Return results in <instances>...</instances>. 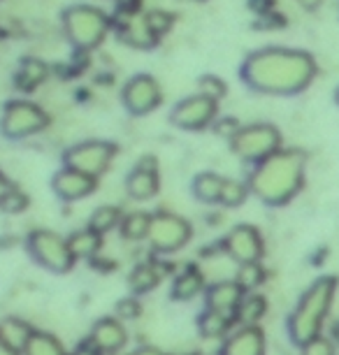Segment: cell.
I'll use <instances>...</instances> for the list:
<instances>
[{
	"label": "cell",
	"mask_w": 339,
	"mask_h": 355,
	"mask_svg": "<svg viewBox=\"0 0 339 355\" xmlns=\"http://www.w3.org/2000/svg\"><path fill=\"white\" fill-rule=\"evenodd\" d=\"M318 65L309 51L290 46H263L244 58L239 75L263 96H297L314 82Z\"/></svg>",
	"instance_id": "6da1fadb"
},
{
	"label": "cell",
	"mask_w": 339,
	"mask_h": 355,
	"mask_svg": "<svg viewBox=\"0 0 339 355\" xmlns=\"http://www.w3.org/2000/svg\"><path fill=\"white\" fill-rule=\"evenodd\" d=\"M307 158L297 149H279L261 163L254 165L249 174L251 193L270 207L290 202L304 184Z\"/></svg>",
	"instance_id": "7a4b0ae2"
},
{
	"label": "cell",
	"mask_w": 339,
	"mask_h": 355,
	"mask_svg": "<svg viewBox=\"0 0 339 355\" xmlns=\"http://www.w3.org/2000/svg\"><path fill=\"white\" fill-rule=\"evenodd\" d=\"M335 291H337V279L321 277L302 293L300 302H297V306L288 318V334L295 344L302 346L309 339L321 334L323 320L330 311Z\"/></svg>",
	"instance_id": "3957f363"
},
{
	"label": "cell",
	"mask_w": 339,
	"mask_h": 355,
	"mask_svg": "<svg viewBox=\"0 0 339 355\" xmlns=\"http://www.w3.org/2000/svg\"><path fill=\"white\" fill-rule=\"evenodd\" d=\"M63 33L77 51H91L105 42L114 28V17L91 5H70L61 15Z\"/></svg>",
	"instance_id": "277c9868"
},
{
	"label": "cell",
	"mask_w": 339,
	"mask_h": 355,
	"mask_svg": "<svg viewBox=\"0 0 339 355\" xmlns=\"http://www.w3.org/2000/svg\"><path fill=\"white\" fill-rule=\"evenodd\" d=\"M230 149L239 160L256 165L281 149V132L277 125L265 121L239 125V130L230 137Z\"/></svg>",
	"instance_id": "5b68a950"
},
{
	"label": "cell",
	"mask_w": 339,
	"mask_h": 355,
	"mask_svg": "<svg viewBox=\"0 0 339 355\" xmlns=\"http://www.w3.org/2000/svg\"><path fill=\"white\" fill-rule=\"evenodd\" d=\"M51 119L31 100H8L0 112V135L5 139H26L49 128Z\"/></svg>",
	"instance_id": "8992f818"
},
{
	"label": "cell",
	"mask_w": 339,
	"mask_h": 355,
	"mask_svg": "<svg viewBox=\"0 0 339 355\" xmlns=\"http://www.w3.org/2000/svg\"><path fill=\"white\" fill-rule=\"evenodd\" d=\"M26 249L40 267L56 274L70 272L77 263L75 253L68 244V237L54 230H33L26 237Z\"/></svg>",
	"instance_id": "52a82bcc"
},
{
	"label": "cell",
	"mask_w": 339,
	"mask_h": 355,
	"mask_svg": "<svg viewBox=\"0 0 339 355\" xmlns=\"http://www.w3.org/2000/svg\"><path fill=\"white\" fill-rule=\"evenodd\" d=\"M114 156H116L114 142H107V139H84V142H77L70 149H65L63 165L101 179L110 170Z\"/></svg>",
	"instance_id": "ba28073f"
},
{
	"label": "cell",
	"mask_w": 339,
	"mask_h": 355,
	"mask_svg": "<svg viewBox=\"0 0 339 355\" xmlns=\"http://www.w3.org/2000/svg\"><path fill=\"white\" fill-rule=\"evenodd\" d=\"M193 237V225L186 218L177 216L172 211L151 214V225L147 242L156 253H175L184 249Z\"/></svg>",
	"instance_id": "9c48e42d"
},
{
	"label": "cell",
	"mask_w": 339,
	"mask_h": 355,
	"mask_svg": "<svg viewBox=\"0 0 339 355\" xmlns=\"http://www.w3.org/2000/svg\"><path fill=\"white\" fill-rule=\"evenodd\" d=\"M218 116V100L205 96V93H195L189 96L172 107L170 123L179 130L198 132L209 128Z\"/></svg>",
	"instance_id": "30bf717a"
},
{
	"label": "cell",
	"mask_w": 339,
	"mask_h": 355,
	"mask_svg": "<svg viewBox=\"0 0 339 355\" xmlns=\"http://www.w3.org/2000/svg\"><path fill=\"white\" fill-rule=\"evenodd\" d=\"M123 107L130 116H147L158 110L163 103V89L156 77L151 75H135L125 82L121 91Z\"/></svg>",
	"instance_id": "8fae6325"
},
{
	"label": "cell",
	"mask_w": 339,
	"mask_h": 355,
	"mask_svg": "<svg viewBox=\"0 0 339 355\" xmlns=\"http://www.w3.org/2000/svg\"><path fill=\"white\" fill-rule=\"evenodd\" d=\"M223 251L228 253L237 265L261 263V258L265 253V244H263V237H261V232H258V227L242 223V225H235L225 234Z\"/></svg>",
	"instance_id": "7c38bea8"
},
{
	"label": "cell",
	"mask_w": 339,
	"mask_h": 355,
	"mask_svg": "<svg viewBox=\"0 0 339 355\" xmlns=\"http://www.w3.org/2000/svg\"><path fill=\"white\" fill-rule=\"evenodd\" d=\"M125 191L132 200L137 202H147V200L156 198V193L161 191V179H158V160L156 156H142L128 174L125 182Z\"/></svg>",
	"instance_id": "4fadbf2b"
},
{
	"label": "cell",
	"mask_w": 339,
	"mask_h": 355,
	"mask_svg": "<svg viewBox=\"0 0 339 355\" xmlns=\"http://www.w3.org/2000/svg\"><path fill=\"white\" fill-rule=\"evenodd\" d=\"M51 189L65 202H77V200L89 198L98 189V177H91V174L63 165V170H58L54 179H51Z\"/></svg>",
	"instance_id": "5bb4252c"
},
{
	"label": "cell",
	"mask_w": 339,
	"mask_h": 355,
	"mask_svg": "<svg viewBox=\"0 0 339 355\" xmlns=\"http://www.w3.org/2000/svg\"><path fill=\"white\" fill-rule=\"evenodd\" d=\"M244 288L237 284V281H216L207 288L205 293V300H207V309H216V311H223L228 316L235 318V311L239 302L244 297Z\"/></svg>",
	"instance_id": "9a60e30c"
},
{
	"label": "cell",
	"mask_w": 339,
	"mask_h": 355,
	"mask_svg": "<svg viewBox=\"0 0 339 355\" xmlns=\"http://www.w3.org/2000/svg\"><path fill=\"white\" fill-rule=\"evenodd\" d=\"M221 355H265V334L256 325H244L225 339Z\"/></svg>",
	"instance_id": "2e32d148"
},
{
	"label": "cell",
	"mask_w": 339,
	"mask_h": 355,
	"mask_svg": "<svg viewBox=\"0 0 339 355\" xmlns=\"http://www.w3.org/2000/svg\"><path fill=\"white\" fill-rule=\"evenodd\" d=\"M91 341L105 353H116L128 341V332H125V327L119 318H103L93 325Z\"/></svg>",
	"instance_id": "e0dca14e"
},
{
	"label": "cell",
	"mask_w": 339,
	"mask_h": 355,
	"mask_svg": "<svg viewBox=\"0 0 339 355\" xmlns=\"http://www.w3.org/2000/svg\"><path fill=\"white\" fill-rule=\"evenodd\" d=\"M114 28L119 33V37L123 40L125 44L135 46V49H154L158 44V37L154 31L149 28L144 17H132V19H125V21H116Z\"/></svg>",
	"instance_id": "ac0fdd59"
},
{
	"label": "cell",
	"mask_w": 339,
	"mask_h": 355,
	"mask_svg": "<svg viewBox=\"0 0 339 355\" xmlns=\"http://www.w3.org/2000/svg\"><path fill=\"white\" fill-rule=\"evenodd\" d=\"M49 75H51V68L42 61V58L28 56L19 63V68L15 72V86L19 91L31 93V91H35L37 86H42L46 79H49Z\"/></svg>",
	"instance_id": "d6986e66"
},
{
	"label": "cell",
	"mask_w": 339,
	"mask_h": 355,
	"mask_svg": "<svg viewBox=\"0 0 339 355\" xmlns=\"http://www.w3.org/2000/svg\"><path fill=\"white\" fill-rule=\"evenodd\" d=\"M205 288H207L205 286V274L198 270V267L189 265L175 279V284H172V300H177V302H191V300H195Z\"/></svg>",
	"instance_id": "ffe728a7"
},
{
	"label": "cell",
	"mask_w": 339,
	"mask_h": 355,
	"mask_svg": "<svg viewBox=\"0 0 339 355\" xmlns=\"http://www.w3.org/2000/svg\"><path fill=\"white\" fill-rule=\"evenodd\" d=\"M68 244L72 253H75V258H84V260H91L98 256V251H101L103 246V234L98 230H93V227H84V230H77L72 232L68 237Z\"/></svg>",
	"instance_id": "44dd1931"
},
{
	"label": "cell",
	"mask_w": 339,
	"mask_h": 355,
	"mask_svg": "<svg viewBox=\"0 0 339 355\" xmlns=\"http://www.w3.org/2000/svg\"><path fill=\"white\" fill-rule=\"evenodd\" d=\"M165 272H168V270H163L161 263H142V265H137L135 270L130 272V279H128L132 293L142 295V293L154 291V288L161 284V279H163Z\"/></svg>",
	"instance_id": "7402d4cb"
},
{
	"label": "cell",
	"mask_w": 339,
	"mask_h": 355,
	"mask_svg": "<svg viewBox=\"0 0 339 355\" xmlns=\"http://www.w3.org/2000/svg\"><path fill=\"white\" fill-rule=\"evenodd\" d=\"M225 177L216 172H200L193 179V196H195L205 205H216L221 200V189H223Z\"/></svg>",
	"instance_id": "603a6c76"
},
{
	"label": "cell",
	"mask_w": 339,
	"mask_h": 355,
	"mask_svg": "<svg viewBox=\"0 0 339 355\" xmlns=\"http://www.w3.org/2000/svg\"><path fill=\"white\" fill-rule=\"evenodd\" d=\"M33 332L35 330H33L26 320H19V318H5L3 323H0V339L8 346L17 348L19 353L26 348L28 339L33 337Z\"/></svg>",
	"instance_id": "cb8c5ba5"
},
{
	"label": "cell",
	"mask_w": 339,
	"mask_h": 355,
	"mask_svg": "<svg viewBox=\"0 0 339 355\" xmlns=\"http://www.w3.org/2000/svg\"><path fill=\"white\" fill-rule=\"evenodd\" d=\"M232 320L235 318L228 316V313L216 311V309H207L200 318H198V330H200L202 337H207V339H221L228 334Z\"/></svg>",
	"instance_id": "d4e9b609"
},
{
	"label": "cell",
	"mask_w": 339,
	"mask_h": 355,
	"mask_svg": "<svg viewBox=\"0 0 339 355\" xmlns=\"http://www.w3.org/2000/svg\"><path fill=\"white\" fill-rule=\"evenodd\" d=\"M265 311H268V300H265L263 295L249 293V295H244L242 302H239L235 311V320L242 325H256L258 320L265 316Z\"/></svg>",
	"instance_id": "484cf974"
},
{
	"label": "cell",
	"mask_w": 339,
	"mask_h": 355,
	"mask_svg": "<svg viewBox=\"0 0 339 355\" xmlns=\"http://www.w3.org/2000/svg\"><path fill=\"white\" fill-rule=\"evenodd\" d=\"M149 225H151V214L147 211H130L125 214L121 218V237L128 239V242H142V239H147L149 234Z\"/></svg>",
	"instance_id": "4316f807"
},
{
	"label": "cell",
	"mask_w": 339,
	"mask_h": 355,
	"mask_svg": "<svg viewBox=\"0 0 339 355\" xmlns=\"http://www.w3.org/2000/svg\"><path fill=\"white\" fill-rule=\"evenodd\" d=\"M21 353L24 355H65V348L54 334L33 332V337L28 339V344H26Z\"/></svg>",
	"instance_id": "83f0119b"
},
{
	"label": "cell",
	"mask_w": 339,
	"mask_h": 355,
	"mask_svg": "<svg viewBox=\"0 0 339 355\" xmlns=\"http://www.w3.org/2000/svg\"><path fill=\"white\" fill-rule=\"evenodd\" d=\"M123 214L119 207L114 205H105V207H98L96 211L91 214L89 218V227H93V230H98L101 234L114 230V227H119V223H121Z\"/></svg>",
	"instance_id": "f1b7e54d"
},
{
	"label": "cell",
	"mask_w": 339,
	"mask_h": 355,
	"mask_svg": "<svg viewBox=\"0 0 339 355\" xmlns=\"http://www.w3.org/2000/svg\"><path fill=\"white\" fill-rule=\"evenodd\" d=\"M249 193H251L249 184L239 182V179H225L218 205H223V207H228V209H232V207L244 205V200L249 198Z\"/></svg>",
	"instance_id": "f546056e"
},
{
	"label": "cell",
	"mask_w": 339,
	"mask_h": 355,
	"mask_svg": "<svg viewBox=\"0 0 339 355\" xmlns=\"http://www.w3.org/2000/svg\"><path fill=\"white\" fill-rule=\"evenodd\" d=\"M235 281L244 288V293H251L265 281V270L258 263H244V265H239Z\"/></svg>",
	"instance_id": "4dcf8cb0"
},
{
	"label": "cell",
	"mask_w": 339,
	"mask_h": 355,
	"mask_svg": "<svg viewBox=\"0 0 339 355\" xmlns=\"http://www.w3.org/2000/svg\"><path fill=\"white\" fill-rule=\"evenodd\" d=\"M142 17L158 37H163L165 33H170V28L175 26V15H172V12H165V10H149V12H144Z\"/></svg>",
	"instance_id": "1f68e13d"
},
{
	"label": "cell",
	"mask_w": 339,
	"mask_h": 355,
	"mask_svg": "<svg viewBox=\"0 0 339 355\" xmlns=\"http://www.w3.org/2000/svg\"><path fill=\"white\" fill-rule=\"evenodd\" d=\"M26 207H28V196L24 191L15 189V186H10L8 193L0 200V209L5 214H21L26 211Z\"/></svg>",
	"instance_id": "d6a6232c"
},
{
	"label": "cell",
	"mask_w": 339,
	"mask_h": 355,
	"mask_svg": "<svg viewBox=\"0 0 339 355\" xmlns=\"http://www.w3.org/2000/svg\"><path fill=\"white\" fill-rule=\"evenodd\" d=\"M225 84H223V79H218L214 75H205L200 77V93H205V96H209V98H214V100H221L225 96Z\"/></svg>",
	"instance_id": "836d02e7"
},
{
	"label": "cell",
	"mask_w": 339,
	"mask_h": 355,
	"mask_svg": "<svg viewBox=\"0 0 339 355\" xmlns=\"http://www.w3.org/2000/svg\"><path fill=\"white\" fill-rule=\"evenodd\" d=\"M302 355H335V346H332V341L318 334V337L309 339L307 344H302Z\"/></svg>",
	"instance_id": "e575fe53"
},
{
	"label": "cell",
	"mask_w": 339,
	"mask_h": 355,
	"mask_svg": "<svg viewBox=\"0 0 339 355\" xmlns=\"http://www.w3.org/2000/svg\"><path fill=\"white\" fill-rule=\"evenodd\" d=\"M211 125H214L216 135H221V137H225V139H230V137L239 130V125H242V123H239L237 119H232V116H221V119L216 116V121L211 123Z\"/></svg>",
	"instance_id": "d590c367"
},
{
	"label": "cell",
	"mask_w": 339,
	"mask_h": 355,
	"mask_svg": "<svg viewBox=\"0 0 339 355\" xmlns=\"http://www.w3.org/2000/svg\"><path fill=\"white\" fill-rule=\"evenodd\" d=\"M116 313H119V318H137L139 316V302L137 300H121L116 306Z\"/></svg>",
	"instance_id": "8d00e7d4"
},
{
	"label": "cell",
	"mask_w": 339,
	"mask_h": 355,
	"mask_svg": "<svg viewBox=\"0 0 339 355\" xmlns=\"http://www.w3.org/2000/svg\"><path fill=\"white\" fill-rule=\"evenodd\" d=\"M251 10H256L258 15H270V12H275V0H251Z\"/></svg>",
	"instance_id": "74e56055"
},
{
	"label": "cell",
	"mask_w": 339,
	"mask_h": 355,
	"mask_svg": "<svg viewBox=\"0 0 339 355\" xmlns=\"http://www.w3.org/2000/svg\"><path fill=\"white\" fill-rule=\"evenodd\" d=\"M72 355H101V348H98L93 341H89V344H84V346H79L75 353Z\"/></svg>",
	"instance_id": "f35d334b"
},
{
	"label": "cell",
	"mask_w": 339,
	"mask_h": 355,
	"mask_svg": "<svg viewBox=\"0 0 339 355\" xmlns=\"http://www.w3.org/2000/svg\"><path fill=\"white\" fill-rule=\"evenodd\" d=\"M297 5H300L302 10H307V12H316L321 5L325 3V0H295Z\"/></svg>",
	"instance_id": "ab89813d"
},
{
	"label": "cell",
	"mask_w": 339,
	"mask_h": 355,
	"mask_svg": "<svg viewBox=\"0 0 339 355\" xmlns=\"http://www.w3.org/2000/svg\"><path fill=\"white\" fill-rule=\"evenodd\" d=\"M132 355H163V353L158 351V348H154V346H142V348H137Z\"/></svg>",
	"instance_id": "60d3db41"
},
{
	"label": "cell",
	"mask_w": 339,
	"mask_h": 355,
	"mask_svg": "<svg viewBox=\"0 0 339 355\" xmlns=\"http://www.w3.org/2000/svg\"><path fill=\"white\" fill-rule=\"evenodd\" d=\"M0 355H19V351H17V348L8 346L3 339H0Z\"/></svg>",
	"instance_id": "b9f144b4"
},
{
	"label": "cell",
	"mask_w": 339,
	"mask_h": 355,
	"mask_svg": "<svg viewBox=\"0 0 339 355\" xmlns=\"http://www.w3.org/2000/svg\"><path fill=\"white\" fill-rule=\"evenodd\" d=\"M10 186H12V184L8 182V179H5V174L0 172V200H3V196H5V193H8Z\"/></svg>",
	"instance_id": "7bdbcfd3"
},
{
	"label": "cell",
	"mask_w": 339,
	"mask_h": 355,
	"mask_svg": "<svg viewBox=\"0 0 339 355\" xmlns=\"http://www.w3.org/2000/svg\"><path fill=\"white\" fill-rule=\"evenodd\" d=\"M332 337H335V341H339V323H335V327H332Z\"/></svg>",
	"instance_id": "ee69618b"
},
{
	"label": "cell",
	"mask_w": 339,
	"mask_h": 355,
	"mask_svg": "<svg viewBox=\"0 0 339 355\" xmlns=\"http://www.w3.org/2000/svg\"><path fill=\"white\" fill-rule=\"evenodd\" d=\"M179 3H205V0H179Z\"/></svg>",
	"instance_id": "f6af8a7d"
},
{
	"label": "cell",
	"mask_w": 339,
	"mask_h": 355,
	"mask_svg": "<svg viewBox=\"0 0 339 355\" xmlns=\"http://www.w3.org/2000/svg\"><path fill=\"white\" fill-rule=\"evenodd\" d=\"M335 100H337V105H339V89L335 91Z\"/></svg>",
	"instance_id": "bcb514c9"
},
{
	"label": "cell",
	"mask_w": 339,
	"mask_h": 355,
	"mask_svg": "<svg viewBox=\"0 0 339 355\" xmlns=\"http://www.w3.org/2000/svg\"><path fill=\"white\" fill-rule=\"evenodd\" d=\"M0 35H3V31H0Z\"/></svg>",
	"instance_id": "7dc6e473"
}]
</instances>
